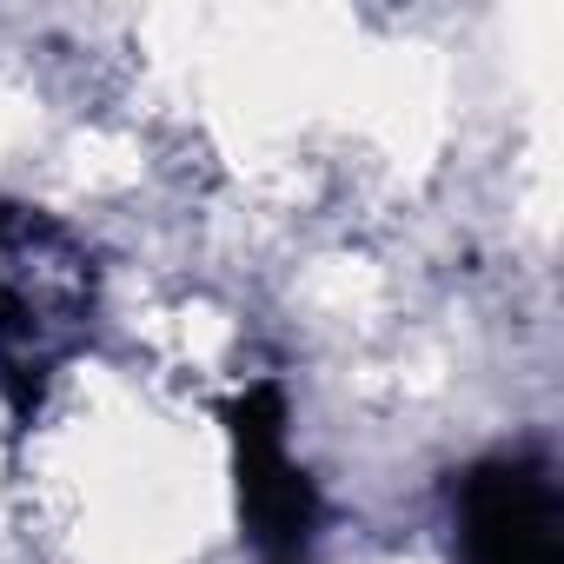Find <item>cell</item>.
Returning a JSON list of instances; mask_svg holds the SVG:
<instances>
[{"instance_id":"obj_2","label":"cell","mask_w":564,"mask_h":564,"mask_svg":"<svg viewBox=\"0 0 564 564\" xmlns=\"http://www.w3.org/2000/svg\"><path fill=\"white\" fill-rule=\"evenodd\" d=\"M226 445H232V498L239 538L259 564H319L326 498L313 471L293 458V405L279 379H252L226 399Z\"/></svg>"},{"instance_id":"obj_1","label":"cell","mask_w":564,"mask_h":564,"mask_svg":"<svg viewBox=\"0 0 564 564\" xmlns=\"http://www.w3.org/2000/svg\"><path fill=\"white\" fill-rule=\"evenodd\" d=\"M107 313L100 252L74 219L0 193V412L8 432L28 438L61 379L94 352Z\"/></svg>"},{"instance_id":"obj_3","label":"cell","mask_w":564,"mask_h":564,"mask_svg":"<svg viewBox=\"0 0 564 564\" xmlns=\"http://www.w3.org/2000/svg\"><path fill=\"white\" fill-rule=\"evenodd\" d=\"M452 564H564V478L544 438L478 452L445 478Z\"/></svg>"}]
</instances>
